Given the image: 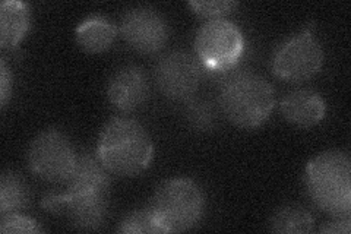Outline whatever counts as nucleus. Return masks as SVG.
Returning a JSON list of instances; mask_svg holds the SVG:
<instances>
[{
	"label": "nucleus",
	"mask_w": 351,
	"mask_h": 234,
	"mask_svg": "<svg viewBox=\"0 0 351 234\" xmlns=\"http://www.w3.org/2000/svg\"><path fill=\"white\" fill-rule=\"evenodd\" d=\"M271 230L282 234H306L315 227V220L309 211L302 207H282L269 220Z\"/></svg>",
	"instance_id": "obj_16"
},
{
	"label": "nucleus",
	"mask_w": 351,
	"mask_h": 234,
	"mask_svg": "<svg viewBox=\"0 0 351 234\" xmlns=\"http://www.w3.org/2000/svg\"><path fill=\"white\" fill-rule=\"evenodd\" d=\"M97 157L108 173L132 177L149 167L154 159V143L139 121L114 117L107 121L100 133Z\"/></svg>",
	"instance_id": "obj_1"
},
{
	"label": "nucleus",
	"mask_w": 351,
	"mask_h": 234,
	"mask_svg": "<svg viewBox=\"0 0 351 234\" xmlns=\"http://www.w3.org/2000/svg\"><path fill=\"white\" fill-rule=\"evenodd\" d=\"M324 65V50L309 30L285 40L272 58V72L285 81L311 80Z\"/></svg>",
	"instance_id": "obj_7"
},
{
	"label": "nucleus",
	"mask_w": 351,
	"mask_h": 234,
	"mask_svg": "<svg viewBox=\"0 0 351 234\" xmlns=\"http://www.w3.org/2000/svg\"><path fill=\"white\" fill-rule=\"evenodd\" d=\"M186 119L196 130H211L217 124V113L208 102L195 100L186 107Z\"/></svg>",
	"instance_id": "obj_18"
},
{
	"label": "nucleus",
	"mask_w": 351,
	"mask_h": 234,
	"mask_svg": "<svg viewBox=\"0 0 351 234\" xmlns=\"http://www.w3.org/2000/svg\"><path fill=\"white\" fill-rule=\"evenodd\" d=\"M122 234H135V233H161L156 220H154L149 208L132 211L125 218L120 221L117 229Z\"/></svg>",
	"instance_id": "obj_17"
},
{
	"label": "nucleus",
	"mask_w": 351,
	"mask_h": 234,
	"mask_svg": "<svg viewBox=\"0 0 351 234\" xmlns=\"http://www.w3.org/2000/svg\"><path fill=\"white\" fill-rule=\"evenodd\" d=\"M41 207L53 214L66 217L80 230H98L108 215L110 191L49 194L43 198Z\"/></svg>",
	"instance_id": "obj_8"
},
{
	"label": "nucleus",
	"mask_w": 351,
	"mask_h": 234,
	"mask_svg": "<svg viewBox=\"0 0 351 234\" xmlns=\"http://www.w3.org/2000/svg\"><path fill=\"white\" fill-rule=\"evenodd\" d=\"M281 113L290 124L306 129L317 125L325 117L326 104L316 91L302 88L282 98Z\"/></svg>",
	"instance_id": "obj_12"
},
{
	"label": "nucleus",
	"mask_w": 351,
	"mask_h": 234,
	"mask_svg": "<svg viewBox=\"0 0 351 234\" xmlns=\"http://www.w3.org/2000/svg\"><path fill=\"white\" fill-rule=\"evenodd\" d=\"M0 231L3 234L12 233H43V227L36 220L19 213H10L2 215L0 220Z\"/></svg>",
	"instance_id": "obj_20"
},
{
	"label": "nucleus",
	"mask_w": 351,
	"mask_h": 234,
	"mask_svg": "<svg viewBox=\"0 0 351 234\" xmlns=\"http://www.w3.org/2000/svg\"><path fill=\"white\" fill-rule=\"evenodd\" d=\"M189 6L197 15L210 19H221L233 12L237 8V2H233V0H193V2H189Z\"/></svg>",
	"instance_id": "obj_19"
},
{
	"label": "nucleus",
	"mask_w": 351,
	"mask_h": 234,
	"mask_svg": "<svg viewBox=\"0 0 351 234\" xmlns=\"http://www.w3.org/2000/svg\"><path fill=\"white\" fill-rule=\"evenodd\" d=\"M156 82L161 93L173 100H189L201 81V66L188 51H169L156 65Z\"/></svg>",
	"instance_id": "obj_10"
},
{
	"label": "nucleus",
	"mask_w": 351,
	"mask_h": 234,
	"mask_svg": "<svg viewBox=\"0 0 351 234\" xmlns=\"http://www.w3.org/2000/svg\"><path fill=\"white\" fill-rule=\"evenodd\" d=\"M218 97L226 117L243 129L261 126L276 106L272 85L249 69L228 73L219 85Z\"/></svg>",
	"instance_id": "obj_3"
},
{
	"label": "nucleus",
	"mask_w": 351,
	"mask_h": 234,
	"mask_svg": "<svg viewBox=\"0 0 351 234\" xmlns=\"http://www.w3.org/2000/svg\"><path fill=\"white\" fill-rule=\"evenodd\" d=\"M29 204V189L14 172H3L0 177V214L18 213Z\"/></svg>",
	"instance_id": "obj_15"
},
{
	"label": "nucleus",
	"mask_w": 351,
	"mask_h": 234,
	"mask_svg": "<svg viewBox=\"0 0 351 234\" xmlns=\"http://www.w3.org/2000/svg\"><path fill=\"white\" fill-rule=\"evenodd\" d=\"M148 208L161 233H180L199 224L206 199L199 185L178 177L162 182L156 189Z\"/></svg>",
	"instance_id": "obj_4"
},
{
	"label": "nucleus",
	"mask_w": 351,
	"mask_h": 234,
	"mask_svg": "<svg viewBox=\"0 0 351 234\" xmlns=\"http://www.w3.org/2000/svg\"><path fill=\"white\" fill-rule=\"evenodd\" d=\"M78 154L72 142L58 129H47L37 135L28 148L31 172L51 183H64L72 174Z\"/></svg>",
	"instance_id": "obj_6"
},
{
	"label": "nucleus",
	"mask_w": 351,
	"mask_h": 234,
	"mask_svg": "<svg viewBox=\"0 0 351 234\" xmlns=\"http://www.w3.org/2000/svg\"><path fill=\"white\" fill-rule=\"evenodd\" d=\"M107 97L120 111H134L149 97L148 76L139 66L128 65L116 71L107 84Z\"/></svg>",
	"instance_id": "obj_11"
},
{
	"label": "nucleus",
	"mask_w": 351,
	"mask_h": 234,
	"mask_svg": "<svg viewBox=\"0 0 351 234\" xmlns=\"http://www.w3.org/2000/svg\"><path fill=\"white\" fill-rule=\"evenodd\" d=\"M117 36L114 22L106 16H90L84 19L75 31L76 43L85 51L101 53L112 46Z\"/></svg>",
	"instance_id": "obj_14"
},
{
	"label": "nucleus",
	"mask_w": 351,
	"mask_h": 234,
	"mask_svg": "<svg viewBox=\"0 0 351 234\" xmlns=\"http://www.w3.org/2000/svg\"><path fill=\"white\" fill-rule=\"evenodd\" d=\"M334 220L326 222L319 230L328 234H348L351 231V217H332Z\"/></svg>",
	"instance_id": "obj_22"
},
{
	"label": "nucleus",
	"mask_w": 351,
	"mask_h": 234,
	"mask_svg": "<svg viewBox=\"0 0 351 234\" xmlns=\"http://www.w3.org/2000/svg\"><path fill=\"white\" fill-rule=\"evenodd\" d=\"M119 30L132 49L145 54L160 51L170 36L166 18L151 6H136L126 10Z\"/></svg>",
	"instance_id": "obj_9"
},
{
	"label": "nucleus",
	"mask_w": 351,
	"mask_h": 234,
	"mask_svg": "<svg viewBox=\"0 0 351 234\" xmlns=\"http://www.w3.org/2000/svg\"><path fill=\"white\" fill-rule=\"evenodd\" d=\"M12 93V73L9 71V66L5 59L0 60V104L6 107L8 100Z\"/></svg>",
	"instance_id": "obj_21"
},
{
	"label": "nucleus",
	"mask_w": 351,
	"mask_h": 234,
	"mask_svg": "<svg viewBox=\"0 0 351 234\" xmlns=\"http://www.w3.org/2000/svg\"><path fill=\"white\" fill-rule=\"evenodd\" d=\"M306 191L312 202L331 217H350L351 160L347 152L331 150L317 154L306 165Z\"/></svg>",
	"instance_id": "obj_2"
},
{
	"label": "nucleus",
	"mask_w": 351,
	"mask_h": 234,
	"mask_svg": "<svg viewBox=\"0 0 351 234\" xmlns=\"http://www.w3.org/2000/svg\"><path fill=\"white\" fill-rule=\"evenodd\" d=\"M29 30V8L19 0H5L0 5V46L15 47Z\"/></svg>",
	"instance_id": "obj_13"
},
{
	"label": "nucleus",
	"mask_w": 351,
	"mask_h": 234,
	"mask_svg": "<svg viewBox=\"0 0 351 234\" xmlns=\"http://www.w3.org/2000/svg\"><path fill=\"white\" fill-rule=\"evenodd\" d=\"M195 51L206 69L228 71L245 51L243 32L226 18L210 19L196 32Z\"/></svg>",
	"instance_id": "obj_5"
}]
</instances>
